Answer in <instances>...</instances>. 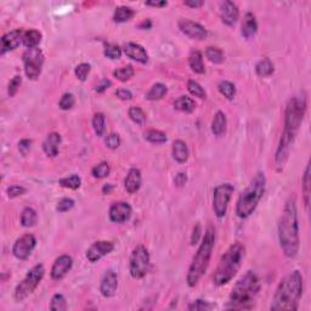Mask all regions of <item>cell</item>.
I'll return each mask as SVG.
<instances>
[{
  "label": "cell",
  "instance_id": "cell-1",
  "mask_svg": "<svg viewBox=\"0 0 311 311\" xmlns=\"http://www.w3.org/2000/svg\"><path fill=\"white\" fill-rule=\"evenodd\" d=\"M306 107H308V104H306V97L304 94L295 95L287 102L286 109H284L283 131H282L281 138H279L278 146L275 153V163L278 169H282L288 160L289 153H291L299 129L303 123Z\"/></svg>",
  "mask_w": 311,
  "mask_h": 311
},
{
  "label": "cell",
  "instance_id": "cell-2",
  "mask_svg": "<svg viewBox=\"0 0 311 311\" xmlns=\"http://www.w3.org/2000/svg\"><path fill=\"white\" fill-rule=\"evenodd\" d=\"M278 241L287 258H295L300 247L296 197L292 193L287 199L278 221Z\"/></svg>",
  "mask_w": 311,
  "mask_h": 311
},
{
  "label": "cell",
  "instance_id": "cell-3",
  "mask_svg": "<svg viewBox=\"0 0 311 311\" xmlns=\"http://www.w3.org/2000/svg\"><path fill=\"white\" fill-rule=\"evenodd\" d=\"M304 291L303 275L298 270L287 275L276 288L271 310H296Z\"/></svg>",
  "mask_w": 311,
  "mask_h": 311
},
{
  "label": "cell",
  "instance_id": "cell-4",
  "mask_svg": "<svg viewBox=\"0 0 311 311\" xmlns=\"http://www.w3.org/2000/svg\"><path fill=\"white\" fill-rule=\"evenodd\" d=\"M260 291V281L254 271H247L233 286L226 309L245 310L252 309L254 299Z\"/></svg>",
  "mask_w": 311,
  "mask_h": 311
},
{
  "label": "cell",
  "instance_id": "cell-5",
  "mask_svg": "<svg viewBox=\"0 0 311 311\" xmlns=\"http://www.w3.org/2000/svg\"><path fill=\"white\" fill-rule=\"evenodd\" d=\"M216 233L215 228L211 225L207 227L206 233L202 237V242L199 244L197 253L192 259L191 265L189 267V272L186 276V282L189 287H196L203 275L208 270L209 262H210L211 253H213L214 247H215Z\"/></svg>",
  "mask_w": 311,
  "mask_h": 311
},
{
  "label": "cell",
  "instance_id": "cell-6",
  "mask_svg": "<svg viewBox=\"0 0 311 311\" xmlns=\"http://www.w3.org/2000/svg\"><path fill=\"white\" fill-rule=\"evenodd\" d=\"M245 258V247L240 242H236L227 248L219 260L213 282L215 286L221 287L232 281L233 277L240 271Z\"/></svg>",
  "mask_w": 311,
  "mask_h": 311
},
{
  "label": "cell",
  "instance_id": "cell-7",
  "mask_svg": "<svg viewBox=\"0 0 311 311\" xmlns=\"http://www.w3.org/2000/svg\"><path fill=\"white\" fill-rule=\"evenodd\" d=\"M265 187H266L265 174L262 172L257 173L244 191L238 197L237 204H236V214L238 218L247 219L254 213L260 199L264 196Z\"/></svg>",
  "mask_w": 311,
  "mask_h": 311
},
{
  "label": "cell",
  "instance_id": "cell-8",
  "mask_svg": "<svg viewBox=\"0 0 311 311\" xmlns=\"http://www.w3.org/2000/svg\"><path fill=\"white\" fill-rule=\"evenodd\" d=\"M45 275V267L43 264H36L27 272L24 278L19 282L15 288L14 296L16 301H22L26 298H28L32 293L36 289L39 283L43 279Z\"/></svg>",
  "mask_w": 311,
  "mask_h": 311
},
{
  "label": "cell",
  "instance_id": "cell-9",
  "mask_svg": "<svg viewBox=\"0 0 311 311\" xmlns=\"http://www.w3.org/2000/svg\"><path fill=\"white\" fill-rule=\"evenodd\" d=\"M150 253L145 245H136L129 259V271L133 278L141 279L150 270Z\"/></svg>",
  "mask_w": 311,
  "mask_h": 311
},
{
  "label": "cell",
  "instance_id": "cell-10",
  "mask_svg": "<svg viewBox=\"0 0 311 311\" xmlns=\"http://www.w3.org/2000/svg\"><path fill=\"white\" fill-rule=\"evenodd\" d=\"M22 61H23L24 73H26L27 78L31 80L38 79L41 69H43L44 61H45V56L41 49H27L22 55Z\"/></svg>",
  "mask_w": 311,
  "mask_h": 311
},
{
  "label": "cell",
  "instance_id": "cell-11",
  "mask_svg": "<svg viewBox=\"0 0 311 311\" xmlns=\"http://www.w3.org/2000/svg\"><path fill=\"white\" fill-rule=\"evenodd\" d=\"M235 187L233 185L225 182V184H220L214 189L213 192V210L215 213L216 218L221 219L226 215L227 211L228 203L232 197Z\"/></svg>",
  "mask_w": 311,
  "mask_h": 311
},
{
  "label": "cell",
  "instance_id": "cell-12",
  "mask_svg": "<svg viewBox=\"0 0 311 311\" xmlns=\"http://www.w3.org/2000/svg\"><path fill=\"white\" fill-rule=\"evenodd\" d=\"M36 245V240L34 235L32 233H26V235L21 236L15 241L14 245H12V254L15 258L19 260L28 259L29 255L34 250Z\"/></svg>",
  "mask_w": 311,
  "mask_h": 311
},
{
  "label": "cell",
  "instance_id": "cell-13",
  "mask_svg": "<svg viewBox=\"0 0 311 311\" xmlns=\"http://www.w3.org/2000/svg\"><path fill=\"white\" fill-rule=\"evenodd\" d=\"M177 27L185 35L193 39V40H204L208 36V31L206 29V27L189 18L180 19L177 22Z\"/></svg>",
  "mask_w": 311,
  "mask_h": 311
},
{
  "label": "cell",
  "instance_id": "cell-14",
  "mask_svg": "<svg viewBox=\"0 0 311 311\" xmlns=\"http://www.w3.org/2000/svg\"><path fill=\"white\" fill-rule=\"evenodd\" d=\"M114 250V244L111 241H97L87 248L85 257L90 262H97L102 258Z\"/></svg>",
  "mask_w": 311,
  "mask_h": 311
},
{
  "label": "cell",
  "instance_id": "cell-15",
  "mask_svg": "<svg viewBox=\"0 0 311 311\" xmlns=\"http://www.w3.org/2000/svg\"><path fill=\"white\" fill-rule=\"evenodd\" d=\"M133 214V208L126 202H117L109 208L108 216L109 220L114 224H124L130 219Z\"/></svg>",
  "mask_w": 311,
  "mask_h": 311
},
{
  "label": "cell",
  "instance_id": "cell-16",
  "mask_svg": "<svg viewBox=\"0 0 311 311\" xmlns=\"http://www.w3.org/2000/svg\"><path fill=\"white\" fill-rule=\"evenodd\" d=\"M73 266V259L70 255L63 254L60 255L57 259L53 261L52 267H51L50 276L53 281H60L62 279L68 272L70 271Z\"/></svg>",
  "mask_w": 311,
  "mask_h": 311
},
{
  "label": "cell",
  "instance_id": "cell-17",
  "mask_svg": "<svg viewBox=\"0 0 311 311\" xmlns=\"http://www.w3.org/2000/svg\"><path fill=\"white\" fill-rule=\"evenodd\" d=\"M219 14H220L223 23H225L228 27L235 26L240 18V10H238L237 5L230 0H225V1L221 2Z\"/></svg>",
  "mask_w": 311,
  "mask_h": 311
},
{
  "label": "cell",
  "instance_id": "cell-18",
  "mask_svg": "<svg viewBox=\"0 0 311 311\" xmlns=\"http://www.w3.org/2000/svg\"><path fill=\"white\" fill-rule=\"evenodd\" d=\"M118 288V277L113 270H108L104 275L100 283V292L104 298H112Z\"/></svg>",
  "mask_w": 311,
  "mask_h": 311
},
{
  "label": "cell",
  "instance_id": "cell-19",
  "mask_svg": "<svg viewBox=\"0 0 311 311\" xmlns=\"http://www.w3.org/2000/svg\"><path fill=\"white\" fill-rule=\"evenodd\" d=\"M23 33L24 32L21 29H14L1 36V55L18 48L21 41L23 40Z\"/></svg>",
  "mask_w": 311,
  "mask_h": 311
},
{
  "label": "cell",
  "instance_id": "cell-20",
  "mask_svg": "<svg viewBox=\"0 0 311 311\" xmlns=\"http://www.w3.org/2000/svg\"><path fill=\"white\" fill-rule=\"evenodd\" d=\"M123 52L131 60L136 61L138 63L146 65L148 62V55L146 52L145 48L141 46L140 44L136 43H126L123 46Z\"/></svg>",
  "mask_w": 311,
  "mask_h": 311
},
{
  "label": "cell",
  "instance_id": "cell-21",
  "mask_svg": "<svg viewBox=\"0 0 311 311\" xmlns=\"http://www.w3.org/2000/svg\"><path fill=\"white\" fill-rule=\"evenodd\" d=\"M61 145V135L58 133H50L43 142V151L48 157L55 158L58 156Z\"/></svg>",
  "mask_w": 311,
  "mask_h": 311
},
{
  "label": "cell",
  "instance_id": "cell-22",
  "mask_svg": "<svg viewBox=\"0 0 311 311\" xmlns=\"http://www.w3.org/2000/svg\"><path fill=\"white\" fill-rule=\"evenodd\" d=\"M141 181H142V176H141L140 169L131 168L126 174L125 180H124V187L129 193H136L140 190Z\"/></svg>",
  "mask_w": 311,
  "mask_h": 311
},
{
  "label": "cell",
  "instance_id": "cell-23",
  "mask_svg": "<svg viewBox=\"0 0 311 311\" xmlns=\"http://www.w3.org/2000/svg\"><path fill=\"white\" fill-rule=\"evenodd\" d=\"M258 22L252 12H247L243 17L242 26H241V33L245 39H250L257 34Z\"/></svg>",
  "mask_w": 311,
  "mask_h": 311
},
{
  "label": "cell",
  "instance_id": "cell-24",
  "mask_svg": "<svg viewBox=\"0 0 311 311\" xmlns=\"http://www.w3.org/2000/svg\"><path fill=\"white\" fill-rule=\"evenodd\" d=\"M172 155L173 158H174L177 163H186L190 156L189 147H187L186 142L182 140H175L174 142H173Z\"/></svg>",
  "mask_w": 311,
  "mask_h": 311
},
{
  "label": "cell",
  "instance_id": "cell-25",
  "mask_svg": "<svg viewBox=\"0 0 311 311\" xmlns=\"http://www.w3.org/2000/svg\"><path fill=\"white\" fill-rule=\"evenodd\" d=\"M226 129H227V119H226L225 113L223 111H218L211 121V133L220 138L226 133Z\"/></svg>",
  "mask_w": 311,
  "mask_h": 311
},
{
  "label": "cell",
  "instance_id": "cell-26",
  "mask_svg": "<svg viewBox=\"0 0 311 311\" xmlns=\"http://www.w3.org/2000/svg\"><path fill=\"white\" fill-rule=\"evenodd\" d=\"M189 66L194 73L197 74H204L206 73V67L203 62V55L199 50L191 51L189 56Z\"/></svg>",
  "mask_w": 311,
  "mask_h": 311
},
{
  "label": "cell",
  "instance_id": "cell-27",
  "mask_svg": "<svg viewBox=\"0 0 311 311\" xmlns=\"http://www.w3.org/2000/svg\"><path fill=\"white\" fill-rule=\"evenodd\" d=\"M41 38V33L36 29H29V31L24 32L23 33V45L26 46L27 49H33V48H38V45L40 44Z\"/></svg>",
  "mask_w": 311,
  "mask_h": 311
},
{
  "label": "cell",
  "instance_id": "cell-28",
  "mask_svg": "<svg viewBox=\"0 0 311 311\" xmlns=\"http://www.w3.org/2000/svg\"><path fill=\"white\" fill-rule=\"evenodd\" d=\"M174 108L184 113H192L196 109V102L189 96H180L174 101Z\"/></svg>",
  "mask_w": 311,
  "mask_h": 311
},
{
  "label": "cell",
  "instance_id": "cell-29",
  "mask_svg": "<svg viewBox=\"0 0 311 311\" xmlns=\"http://www.w3.org/2000/svg\"><path fill=\"white\" fill-rule=\"evenodd\" d=\"M168 87L163 83H156L151 86V89L146 92L145 97L148 101H158L162 100L167 95Z\"/></svg>",
  "mask_w": 311,
  "mask_h": 311
},
{
  "label": "cell",
  "instance_id": "cell-30",
  "mask_svg": "<svg viewBox=\"0 0 311 311\" xmlns=\"http://www.w3.org/2000/svg\"><path fill=\"white\" fill-rule=\"evenodd\" d=\"M21 225L23 227H33L38 223V214L32 207H26L21 213Z\"/></svg>",
  "mask_w": 311,
  "mask_h": 311
},
{
  "label": "cell",
  "instance_id": "cell-31",
  "mask_svg": "<svg viewBox=\"0 0 311 311\" xmlns=\"http://www.w3.org/2000/svg\"><path fill=\"white\" fill-rule=\"evenodd\" d=\"M135 16V11L134 9L129 6H119L117 7L116 11L113 14V21L116 23H124V22L130 21L133 17Z\"/></svg>",
  "mask_w": 311,
  "mask_h": 311
},
{
  "label": "cell",
  "instance_id": "cell-32",
  "mask_svg": "<svg viewBox=\"0 0 311 311\" xmlns=\"http://www.w3.org/2000/svg\"><path fill=\"white\" fill-rule=\"evenodd\" d=\"M274 70L275 66L269 58H262V60H260L259 62L257 63V66H255V73L261 78L270 77V75L274 73Z\"/></svg>",
  "mask_w": 311,
  "mask_h": 311
},
{
  "label": "cell",
  "instance_id": "cell-33",
  "mask_svg": "<svg viewBox=\"0 0 311 311\" xmlns=\"http://www.w3.org/2000/svg\"><path fill=\"white\" fill-rule=\"evenodd\" d=\"M143 136H145L146 141H148L151 143H156V145L164 143L168 140L165 133H163L160 130H156V129H150V130H147L143 134Z\"/></svg>",
  "mask_w": 311,
  "mask_h": 311
},
{
  "label": "cell",
  "instance_id": "cell-34",
  "mask_svg": "<svg viewBox=\"0 0 311 311\" xmlns=\"http://www.w3.org/2000/svg\"><path fill=\"white\" fill-rule=\"evenodd\" d=\"M92 129H94L95 134L99 138L104 136V130H106V119H104V114L99 112V113L94 114L92 118Z\"/></svg>",
  "mask_w": 311,
  "mask_h": 311
},
{
  "label": "cell",
  "instance_id": "cell-35",
  "mask_svg": "<svg viewBox=\"0 0 311 311\" xmlns=\"http://www.w3.org/2000/svg\"><path fill=\"white\" fill-rule=\"evenodd\" d=\"M310 164L306 165L305 173L303 177V194H304V204L306 209H309L310 204Z\"/></svg>",
  "mask_w": 311,
  "mask_h": 311
},
{
  "label": "cell",
  "instance_id": "cell-36",
  "mask_svg": "<svg viewBox=\"0 0 311 311\" xmlns=\"http://www.w3.org/2000/svg\"><path fill=\"white\" fill-rule=\"evenodd\" d=\"M218 89L220 94L227 100H233L236 96V86L233 83L228 82V80H221L218 85Z\"/></svg>",
  "mask_w": 311,
  "mask_h": 311
},
{
  "label": "cell",
  "instance_id": "cell-37",
  "mask_svg": "<svg viewBox=\"0 0 311 311\" xmlns=\"http://www.w3.org/2000/svg\"><path fill=\"white\" fill-rule=\"evenodd\" d=\"M58 184H60L62 187H65V189L78 190L80 187V185H82V179H80V176H78L77 174H73V175H69V176H66V177H62V179H60Z\"/></svg>",
  "mask_w": 311,
  "mask_h": 311
},
{
  "label": "cell",
  "instance_id": "cell-38",
  "mask_svg": "<svg viewBox=\"0 0 311 311\" xmlns=\"http://www.w3.org/2000/svg\"><path fill=\"white\" fill-rule=\"evenodd\" d=\"M206 56L211 63L220 65L224 62V52L221 49L215 48V46H208L206 50Z\"/></svg>",
  "mask_w": 311,
  "mask_h": 311
},
{
  "label": "cell",
  "instance_id": "cell-39",
  "mask_svg": "<svg viewBox=\"0 0 311 311\" xmlns=\"http://www.w3.org/2000/svg\"><path fill=\"white\" fill-rule=\"evenodd\" d=\"M134 68L133 66L128 65V66H124V67L121 68H117L116 70L113 72V77L116 79H118L119 82H128L129 79H131L134 75Z\"/></svg>",
  "mask_w": 311,
  "mask_h": 311
},
{
  "label": "cell",
  "instance_id": "cell-40",
  "mask_svg": "<svg viewBox=\"0 0 311 311\" xmlns=\"http://www.w3.org/2000/svg\"><path fill=\"white\" fill-rule=\"evenodd\" d=\"M111 173V165L107 162H101L91 169V175L95 179H104Z\"/></svg>",
  "mask_w": 311,
  "mask_h": 311
},
{
  "label": "cell",
  "instance_id": "cell-41",
  "mask_svg": "<svg viewBox=\"0 0 311 311\" xmlns=\"http://www.w3.org/2000/svg\"><path fill=\"white\" fill-rule=\"evenodd\" d=\"M128 114H129V118H130L134 123L138 124V125H142V124H145L146 113L143 112L142 108H140V107L138 106L130 107L128 111Z\"/></svg>",
  "mask_w": 311,
  "mask_h": 311
},
{
  "label": "cell",
  "instance_id": "cell-42",
  "mask_svg": "<svg viewBox=\"0 0 311 311\" xmlns=\"http://www.w3.org/2000/svg\"><path fill=\"white\" fill-rule=\"evenodd\" d=\"M190 311H209L215 309V305L211 304L210 301L203 300V299H196L187 306Z\"/></svg>",
  "mask_w": 311,
  "mask_h": 311
},
{
  "label": "cell",
  "instance_id": "cell-43",
  "mask_svg": "<svg viewBox=\"0 0 311 311\" xmlns=\"http://www.w3.org/2000/svg\"><path fill=\"white\" fill-rule=\"evenodd\" d=\"M187 90H189V92L192 96L198 97V99H206L207 96L206 90L203 89V86L193 79H190L189 82H187Z\"/></svg>",
  "mask_w": 311,
  "mask_h": 311
},
{
  "label": "cell",
  "instance_id": "cell-44",
  "mask_svg": "<svg viewBox=\"0 0 311 311\" xmlns=\"http://www.w3.org/2000/svg\"><path fill=\"white\" fill-rule=\"evenodd\" d=\"M50 310L53 311H66L67 310V300L62 294L57 293L51 298Z\"/></svg>",
  "mask_w": 311,
  "mask_h": 311
},
{
  "label": "cell",
  "instance_id": "cell-45",
  "mask_svg": "<svg viewBox=\"0 0 311 311\" xmlns=\"http://www.w3.org/2000/svg\"><path fill=\"white\" fill-rule=\"evenodd\" d=\"M123 53V49L119 48L116 44H106L104 50V55L109 60H119Z\"/></svg>",
  "mask_w": 311,
  "mask_h": 311
},
{
  "label": "cell",
  "instance_id": "cell-46",
  "mask_svg": "<svg viewBox=\"0 0 311 311\" xmlns=\"http://www.w3.org/2000/svg\"><path fill=\"white\" fill-rule=\"evenodd\" d=\"M90 69H91V66H90L89 63H85V62L79 63L74 69L75 77H77L80 82H85L87 75H89Z\"/></svg>",
  "mask_w": 311,
  "mask_h": 311
},
{
  "label": "cell",
  "instance_id": "cell-47",
  "mask_svg": "<svg viewBox=\"0 0 311 311\" xmlns=\"http://www.w3.org/2000/svg\"><path fill=\"white\" fill-rule=\"evenodd\" d=\"M74 95L70 94V92H66V94H63L62 97H61L60 102H58V106H60V108L63 109V111H68V109H70L74 106Z\"/></svg>",
  "mask_w": 311,
  "mask_h": 311
},
{
  "label": "cell",
  "instance_id": "cell-48",
  "mask_svg": "<svg viewBox=\"0 0 311 311\" xmlns=\"http://www.w3.org/2000/svg\"><path fill=\"white\" fill-rule=\"evenodd\" d=\"M74 201L72 198H68V197H65V198H61L60 201L57 202V206H56V210L58 213H66V211H69L70 209L74 207Z\"/></svg>",
  "mask_w": 311,
  "mask_h": 311
},
{
  "label": "cell",
  "instance_id": "cell-49",
  "mask_svg": "<svg viewBox=\"0 0 311 311\" xmlns=\"http://www.w3.org/2000/svg\"><path fill=\"white\" fill-rule=\"evenodd\" d=\"M104 145L109 150H117L119 147V145H121V138H119L118 134L111 133L104 138Z\"/></svg>",
  "mask_w": 311,
  "mask_h": 311
},
{
  "label": "cell",
  "instance_id": "cell-50",
  "mask_svg": "<svg viewBox=\"0 0 311 311\" xmlns=\"http://www.w3.org/2000/svg\"><path fill=\"white\" fill-rule=\"evenodd\" d=\"M22 83L21 75H15L9 83V86H7V94L10 95V97H14L15 95L18 91V87Z\"/></svg>",
  "mask_w": 311,
  "mask_h": 311
},
{
  "label": "cell",
  "instance_id": "cell-51",
  "mask_svg": "<svg viewBox=\"0 0 311 311\" xmlns=\"http://www.w3.org/2000/svg\"><path fill=\"white\" fill-rule=\"evenodd\" d=\"M27 192V190L24 189L21 185H11L6 189V194L9 198H16V197L22 196Z\"/></svg>",
  "mask_w": 311,
  "mask_h": 311
},
{
  "label": "cell",
  "instance_id": "cell-52",
  "mask_svg": "<svg viewBox=\"0 0 311 311\" xmlns=\"http://www.w3.org/2000/svg\"><path fill=\"white\" fill-rule=\"evenodd\" d=\"M32 148V140L29 138H22L18 142V151L23 157H26L29 152H31Z\"/></svg>",
  "mask_w": 311,
  "mask_h": 311
},
{
  "label": "cell",
  "instance_id": "cell-53",
  "mask_svg": "<svg viewBox=\"0 0 311 311\" xmlns=\"http://www.w3.org/2000/svg\"><path fill=\"white\" fill-rule=\"evenodd\" d=\"M202 237V227L201 224L197 223L196 225L193 226V230H192V235H191V244L196 245L197 243L199 242Z\"/></svg>",
  "mask_w": 311,
  "mask_h": 311
},
{
  "label": "cell",
  "instance_id": "cell-54",
  "mask_svg": "<svg viewBox=\"0 0 311 311\" xmlns=\"http://www.w3.org/2000/svg\"><path fill=\"white\" fill-rule=\"evenodd\" d=\"M116 96L119 100H123V101H129V100L133 99V94L128 89H118L116 91Z\"/></svg>",
  "mask_w": 311,
  "mask_h": 311
},
{
  "label": "cell",
  "instance_id": "cell-55",
  "mask_svg": "<svg viewBox=\"0 0 311 311\" xmlns=\"http://www.w3.org/2000/svg\"><path fill=\"white\" fill-rule=\"evenodd\" d=\"M111 85H112L111 80H108V79H102L101 83L96 85V87H95V91L99 92V94H102V92L106 91V90L108 89V87L111 86Z\"/></svg>",
  "mask_w": 311,
  "mask_h": 311
},
{
  "label": "cell",
  "instance_id": "cell-56",
  "mask_svg": "<svg viewBox=\"0 0 311 311\" xmlns=\"http://www.w3.org/2000/svg\"><path fill=\"white\" fill-rule=\"evenodd\" d=\"M186 182H187V175L185 174V173H179L174 179V184L176 185L177 187H182Z\"/></svg>",
  "mask_w": 311,
  "mask_h": 311
},
{
  "label": "cell",
  "instance_id": "cell-57",
  "mask_svg": "<svg viewBox=\"0 0 311 311\" xmlns=\"http://www.w3.org/2000/svg\"><path fill=\"white\" fill-rule=\"evenodd\" d=\"M184 5L191 7V9H198V7L203 6L204 1H202V0H186V1H184Z\"/></svg>",
  "mask_w": 311,
  "mask_h": 311
},
{
  "label": "cell",
  "instance_id": "cell-58",
  "mask_svg": "<svg viewBox=\"0 0 311 311\" xmlns=\"http://www.w3.org/2000/svg\"><path fill=\"white\" fill-rule=\"evenodd\" d=\"M145 5H147V6H152V7H164L168 5V1H165V0H160V1H146Z\"/></svg>",
  "mask_w": 311,
  "mask_h": 311
},
{
  "label": "cell",
  "instance_id": "cell-59",
  "mask_svg": "<svg viewBox=\"0 0 311 311\" xmlns=\"http://www.w3.org/2000/svg\"><path fill=\"white\" fill-rule=\"evenodd\" d=\"M152 27V22L151 19H143L140 24H138V28L140 29H150Z\"/></svg>",
  "mask_w": 311,
  "mask_h": 311
},
{
  "label": "cell",
  "instance_id": "cell-60",
  "mask_svg": "<svg viewBox=\"0 0 311 311\" xmlns=\"http://www.w3.org/2000/svg\"><path fill=\"white\" fill-rule=\"evenodd\" d=\"M113 190H114L113 184H106V185H104V187H102V193L109 194L112 191H113Z\"/></svg>",
  "mask_w": 311,
  "mask_h": 311
}]
</instances>
